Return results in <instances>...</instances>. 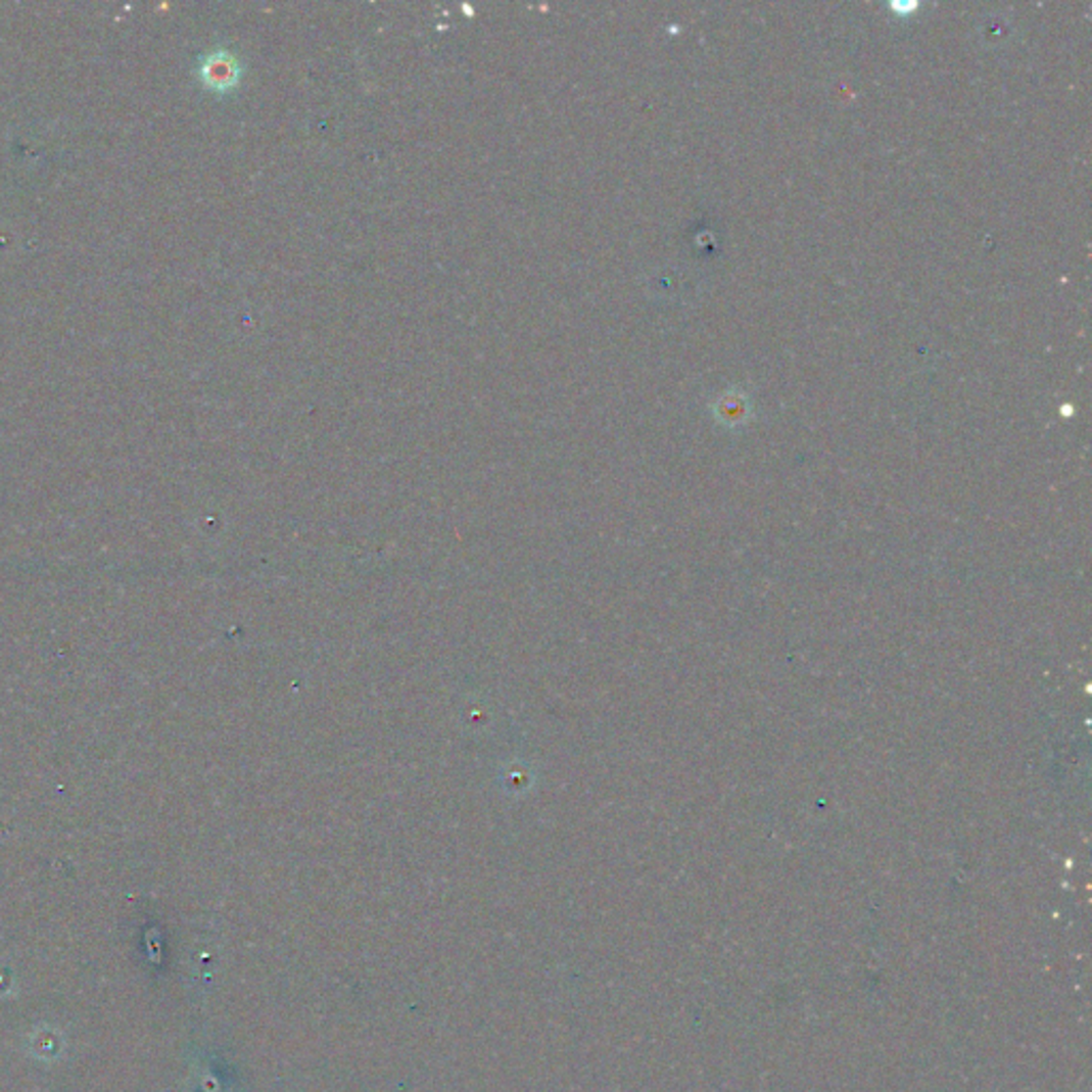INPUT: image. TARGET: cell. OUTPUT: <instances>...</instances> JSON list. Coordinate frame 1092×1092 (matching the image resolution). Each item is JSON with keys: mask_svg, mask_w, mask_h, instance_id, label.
I'll return each instance as SVG.
<instances>
[{"mask_svg": "<svg viewBox=\"0 0 1092 1092\" xmlns=\"http://www.w3.org/2000/svg\"><path fill=\"white\" fill-rule=\"evenodd\" d=\"M241 76L237 58L229 52H213L203 60L201 78L213 90H231Z\"/></svg>", "mask_w": 1092, "mask_h": 1092, "instance_id": "6da1fadb", "label": "cell"}]
</instances>
